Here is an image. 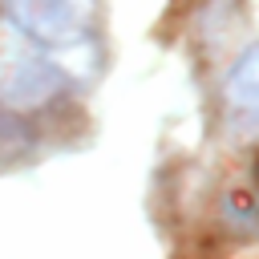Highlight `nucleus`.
<instances>
[{
    "instance_id": "f257e3e1",
    "label": "nucleus",
    "mask_w": 259,
    "mask_h": 259,
    "mask_svg": "<svg viewBox=\"0 0 259 259\" xmlns=\"http://www.w3.org/2000/svg\"><path fill=\"white\" fill-rule=\"evenodd\" d=\"M12 24L49 53H69L89 40V0H0Z\"/></svg>"
},
{
    "instance_id": "20e7f679",
    "label": "nucleus",
    "mask_w": 259,
    "mask_h": 259,
    "mask_svg": "<svg viewBox=\"0 0 259 259\" xmlns=\"http://www.w3.org/2000/svg\"><path fill=\"white\" fill-rule=\"evenodd\" d=\"M28 150V134L16 117H0V162H16Z\"/></svg>"
},
{
    "instance_id": "f03ea898",
    "label": "nucleus",
    "mask_w": 259,
    "mask_h": 259,
    "mask_svg": "<svg viewBox=\"0 0 259 259\" xmlns=\"http://www.w3.org/2000/svg\"><path fill=\"white\" fill-rule=\"evenodd\" d=\"M227 105L247 121L259 117V45H251L235 61V69L227 77Z\"/></svg>"
},
{
    "instance_id": "7ed1b4c3",
    "label": "nucleus",
    "mask_w": 259,
    "mask_h": 259,
    "mask_svg": "<svg viewBox=\"0 0 259 259\" xmlns=\"http://www.w3.org/2000/svg\"><path fill=\"white\" fill-rule=\"evenodd\" d=\"M57 89V73L45 65V61H24L8 85V93L20 101V105H40L49 93Z\"/></svg>"
}]
</instances>
